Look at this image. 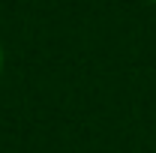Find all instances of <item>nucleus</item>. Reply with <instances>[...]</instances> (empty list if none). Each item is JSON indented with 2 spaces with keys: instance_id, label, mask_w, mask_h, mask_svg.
<instances>
[{
  "instance_id": "nucleus-1",
  "label": "nucleus",
  "mask_w": 156,
  "mask_h": 153,
  "mask_svg": "<svg viewBox=\"0 0 156 153\" xmlns=\"http://www.w3.org/2000/svg\"><path fill=\"white\" fill-rule=\"evenodd\" d=\"M3 69H6V48H3V39H0V75H3Z\"/></svg>"
},
{
  "instance_id": "nucleus-2",
  "label": "nucleus",
  "mask_w": 156,
  "mask_h": 153,
  "mask_svg": "<svg viewBox=\"0 0 156 153\" xmlns=\"http://www.w3.org/2000/svg\"><path fill=\"white\" fill-rule=\"evenodd\" d=\"M147 3H153V6H156V0H147Z\"/></svg>"
}]
</instances>
